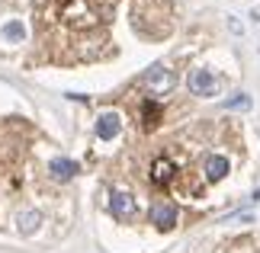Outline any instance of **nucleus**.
I'll return each instance as SVG.
<instances>
[{
  "label": "nucleus",
  "instance_id": "nucleus-6",
  "mask_svg": "<svg viewBox=\"0 0 260 253\" xmlns=\"http://www.w3.org/2000/svg\"><path fill=\"white\" fill-rule=\"evenodd\" d=\"M77 170H81V167H77L74 160H68V157H58V160H52V164H48V173H52L55 183H68V179H74Z\"/></svg>",
  "mask_w": 260,
  "mask_h": 253
},
{
  "label": "nucleus",
  "instance_id": "nucleus-13",
  "mask_svg": "<svg viewBox=\"0 0 260 253\" xmlns=\"http://www.w3.org/2000/svg\"><path fill=\"white\" fill-rule=\"evenodd\" d=\"M225 109H241V113H247V109H251V96H247V93L228 96V99H225Z\"/></svg>",
  "mask_w": 260,
  "mask_h": 253
},
{
  "label": "nucleus",
  "instance_id": "nucleus-5",
  "mask_svg": "<svg viewBox=\"0 0 260 253\" xmlns=\"http://www.w3.org/2000/svg\"><path fill=\"white\" fill-rule=\"evenodd\" d=\"M109 211H113V218L128 221V218H135L138 205H135V199L128 196V192H113V196H109Z\"/></svg>",
  "mask_w": 260,
  "mask_h": 253
},
{
  "label": "nucleus",
  "instance_id": "nucleus-4",
  "mask_svg": "<svg viewBox=\"0 0 260 253\" xmlns=\"http://www.w3.org/2000/svg\"><path fill=\"white\" fill-rule=\"evenodd\" d=\"M189 90H193L196 96H215V90H218L215 74L209 67H196L193 74H189Z\"/></svg>",
  "mask_w": 260,
  "mask_h": 253
},
{
  "label": "nucleus",
  "instance_id": "nucleus-12",
  "mask_svg": "<svg viewBox=\"0 0 260 253\" xmlns=\"http://www.w3.org/2000/svg\"><path fill=\"white\" fill-rule=\"evenodd\" d=\"M4 39H7V42H23V39H26V29H23V23H19V19H13V23H7V26H4Z\"/></svg>",
  "mask_w": 260,
  "mask_h": 253
},
{
  "label": "nucleus",
  "instance_id": "nucleus-8",
  "mask_svg": "<svg viewBox=\"0 0 260 253\" xmlns=\"http://www.w3.org/2000/svg\"><path fill=\"white\" fill-rule=\"evenodd\" d=\"M174 176H177V170H174V164L167 157H157L154 164H151V179H154L157 186H171Z\"/></svg>",
  "mask_w": 260,
  "mask_h": 253
},
{
  "label": "nucleus",
  "instance_id": "nucleus-11",
  "mask_svg": "<svg viewBox=\"0 0 260 253\" xmlns=\"http://www.w3.org/2000/svg\"><path fill=\"white\" fill-rule=\"evenodd\" d=\"M161 122V106H157V99H148L145 103V128H154Z\"/></svg>",
  "mask_w": 260,
  "mask_h": 253
},
{
  "label": "nucleus",
  "instance_id": "nucleus-14",
  "mask_svg": "<svg viewBox=\"0 0 260 253\" xmlns=\"http://www.w3.org/2000/svg\"><path fill=\"white\" fill-rule=\"evenodd\" d=\"M64 4H68V0H64Z\"/></svg>",
  "mask_w": 260,
  "mask_h": 253
},
{
  "label": "nucleus",
  "instance_id": "nucleus-9",
  "mask_svg": "<svg viewBox=\"0 0 260 253\" xmlns=\"http://www.w3.org/2000/svg\"><path fill=\"white\" fill-rule=\"evenodd\" d=\"M39 225H42V215H39L36 208H26V211H19V218H16V228H19V234H36Z\"/></svg>",
  "mask_w": 260,
  "mask_h": 253
},
{
  "label": "nucleus",
  "instance_id": "nucleus-10",
  "mask_svg": "<svg viewBox=\"0 0 260 253\" xmlns=\"http://www.w3.org/2000/svg\"><path fill=\"white\" fill-rule=\"evenodd\" d=\"M225 173H228V157H222V154L206 157V179L218 183V179H225Z\"/></svg>",
  "mask_w": 260,
  "mask_h": 253
},
{
  "label": "nucleus",
  "instance_id": "nucleus-2",
  "mask_svg": "<svg viewBox=\"0 0 260 253\" xmlns=\"http://www.w3.org/2000/svg\"><path fill=\"white\" fill-rule=\"evenodd\" d=\"M174 84H177L174 70H167V67H161V64L148 67V70H145V77H142V87H145V93H151V99L167 96V93L174 90Z\"/></svg>",
  "mask_w": 260,
  "mask_h": 253
},
{
  "label": "nucleus",
  "instance_id": "nucleus-3",
  "mask_svg": "<svg viewBox=\"0 0 260 253\" xmlns=\"http://www.w3.org/2000/svg\"><path fill=\"white\" fill-rule=\"evenodd\" d=\"M151 221L157 231H174L177 228V205L171 199H157L151 205Z\"/></svg>",
  "mask_w": 260,
  "mask_h": 253
},
{
  "label": "nucleus",
  "instance_id": "nucleus-1",
  "mask_svg": "<svg viewBox=\"0 0 260 253\" xmlns=\"http://www.w3.org/2000/svg\"><path fill=\"white\" fill-rule=\"evenodd\" d=\"M64 19L77 29L84 26H96L106 19V7H96L93 0H68L64 4Z\"/></svg>",
  "mask_w": 260,
  "mask_h": 253
},
{
  "label": "nucleus",
  "instance_id": "nucleus-7",
  "mask_svg": "<svg viewBox=\"0 0 260 253\" xmlns=\"http://www.w3.org/2000/svg\"><path fill=\"white\" fill-rule=\"evenodd\" d=\"M119 128H122V119H119V113H103L96 119V135L103 141H113L119 135Z\"/></svg>",
  "mask_w": 260,
  "mask_h": 253
}]
</instances>
